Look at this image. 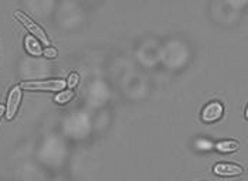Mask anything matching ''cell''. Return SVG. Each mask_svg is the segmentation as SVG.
<instances>
[{"instance_id":"cell-1","label":"cell","mask_w":248,"mask_h":181,"mask_svg":"<svg viewBox=\"0 0 248 181\" xmlns=\"http://www.w3.org/2000/svg\"><path fill=\"white\" fill-rule=\"evenodd\" d=\"M21 90H50L61 92L67 88V81L62 79H48V81H26L20 84Z\"/></svg>"},{"instance_id":"cell-2","label":"cell","mask_w":248,"mask_h":181,"mask_svg":"<svg viewBox=\"0 0 248 181\" xmlns=\"http://www.w3.org/2000/svg\"><path fill=\"white\" fill-rule=\"evenodd\" d=\"M15 17L19 20L20 23L30 31V34L31 36H34L36 40H38L40 43H43L44 45H47L48 47V44H50V40H48V37L46 34V31L38 26L36 21H33L31 18L29 17L26 13H23V12H16L15 13Z\"/></svg>"},{"instance_id":"cell-3","label":"cell","mask_w":248,"mask_h":181,"mask_svg":"<svg viewBox=\"0 0 248 181\" xmlns=\"http://www.w3.org/2000/svg\"><path fill=\"white\" fill-rule=\"evenodd\" d=\"M223 113H224V106L220 102L214 101L204 106L203 112H202V119L206 123H213V122H217L218 119H221Z\"/></svg>"},{"instance_id":"cell-4","label":"cell","mask_w":248,"mask_h":181,"mask_svg":"<svg viewBox=\"0 0 248 181\" xmlns=\"http://www.w3.org/2000/svg\"><path fill=\"white\" fill-rule=\"evenodd\" d=\"M21 95H23V92H21L20 85L15 87L13 90H10L9 98H7V106H6V118H7V121H12L15 118V115H16V112L19 109Z\"/></svg>"},{"instance_id":"cell-5","label":"cell","mask_w":248,"mask_h":181,"mask_svg":"<svg viewBox=\"0 0 248 181\" xmlns=\"http://www.w3.org/2000/svg\"><path fill=\"white\" fill-rule=\"evenodd\" d=\"M213 171L216 176H220V177H237L243 173V168L237 164L218 163L214 166Z\"/></svg>"},{"instance_id":"cell-6","label":"cell","mask_w":248,"mask_h":181,"mask_svg":"<svg viewBox=\"0 0 248 181\" xmlns=\"http://www.w3.org/2000/svg\"><path fill=\"white\" fill-rule=\"evenodd\" d=\"M240 143L235 140H221L216 145V150L220 153H232L235 150H238Z\"/></svg>"},{"instance_id":"cell-7","label":"cell","mask_w":248,"mask_h":181,"mask_svg":"<svg viewBox=\"0 0 248 181\" xmlns=\"http://www.w3.org/2000/svg\"><path fill=\"white\" fill-rule=\"evenodd\" d=\"M26 48L30 54L33 55H40L41 54V48H40V44L37 43V40L34 37H27L26 38Z\"/></svg>"},{"instance_id":"cell-8","label":"cell","mask_w":248,"mask_h":181,"mask_svg":"<svg viewBox=\"0 0 248 181\" xmlns=\"http://www.w3.org/2000/svg\"><path fill=\"white\" fill-rule=\"evenodd\" d=\"M73 98H74V92H73V90H61L57 96L54 98V101H56L57 104H61V105H62V104H68Z\"/></svg>"},{"instance_id":"cell-9","label":"cell","mask_w":248,"mask_h":181,"mask_svg":"<svg viewBox=\"0 0 248 181\" xmlns=\"http://www.w3.org/2000/svg\"><path fill=\"white\" fill-rule=\"evenodd\" d=\"M78 82H79V75L78 74H71L70 78H68V81H67V87L74 88V87L78 85Z\"/></svg>"},{"instance_id":"cell-10","label":"cell","mask_w":248,"mask_h":181,"mask_svg":"<svg viewBox=\"0 0 248 181\" xmlns=\"http://www.w3.org/2000/svg\"><path fill=\"white\" fill-rule=\"evenodd\" d=\"M44 55H46L47 58H56V57H57V50H56V48H51V47H47V48L44 50Z\"/></svg>"},{"instance_id":"cell-11","label":"cell","mask_w":248,"mask_h":181,"mask_svg":"<svg viewBox=\"0 0 248 181\" xmlns=\"http://www.w3.org/2000/svg\"><path fill=\"white\" fill-rule=\"evenodd\" d=\"M4 113V106L3 105H0V118H1V115Z\"/></svg>"},{"instance_id":"cell-12","label":"cell","mask_w":248,"mask_h":181,"mask_svg":"<svg viewBox=\"0 0 248 181\" xmlns=\"http://www.w3.org/2000/svg\"><path fill=\"white\" fill-rule=\"evenodd\" d=\"M244 118H246V119H247V118H248V110H247V108H246V112H244Z\"/></svg>"}]
</instances>
